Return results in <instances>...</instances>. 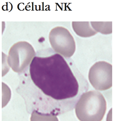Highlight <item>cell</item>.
<instances>
[{"label": "cell", "mask_w": 113, "mask_h": 121, "mask_svg": "<svg viewBox=\"0 0 113 121\" xmlns=\"http://www.w3.org/2000/svg\"><path fill=\"white\" fill-rule=\"evenodd\" d=\"M72 26L76 33L81 37H90L97 33L89 22H73Z\"/></svg>", "instance_id": "6"}, {"label": "cell", "mask_w": 113, "mask_h": 121, "mask_svg": "<svg viewBox=\"0 0 113 121\" xmlns=\"http://www.w3.org/2000/svg\"><path fill=\"white\" fill-rule=\"evenodd\" d=\"M107 103L103 95L97 91L83 94L76 105V115L82 121H100L107 110Z\"/></svg>", "instance_id": "2"}, {"label": "cell", "mask_w": 113, "mask_h": 121, "mask_svg": "<svg viewBox=\"0 0 113 121\" xmlns=\"http://www.w3.org/2000/svg\"><path fill=\"white\" fill-rule=\"evenodd\" d=\"M50 40L53 48L56 52L66 57L73 55L76 50V44L72 35L67 29L58 27L50 32Z\"/></svg>", "instance_id": "3"}, {"label": "cell", "mask_w": 113, "mask_h": 121, "mask_svg": "<svg viewBox=\"0 0 113 121\" xmlns=\"http://www.w3.org/2000/svg\"><path fill=\"white\" fill-rule=\"evenodd\" d=\"M34 54L33 48L28 43L24 42L17 43L9 52V65L14 71L20 72L26 67Z\"/></svg>", "instance_id": "5"}, {"label": "cell", "mask_w": 113, "mask_h": 121, "mask_svg": "<svg viewBox=\"0 0 113 121\" xmlns=\"http://www.w3.org/2000/svg\"><path fill=\"white\" fill-rule=\"evenodd\" d=\"M112 66L107 62H96L90 69V82L96 90L104 91L112 86Z\"/></svg>", "instance_id": "4"}, {"label": "cell", "mask_w": 113, "mask_h": 121, "mask_svg": "<svg viewBox=\"0 0 113 121\" xmlns=\"http://www.w3.org/2000/svg\"><path fill=\"white\" fill-rule=\"evenodd\" d=\"M34 83L45 94L57 100L75 96L78 93V82L66 61L55 54L49 57H35L30 66Z\"/></svg>", "instance_id": "1"}, {"label": "cell", "mask_w": 113, "mask_h": 121, "mask_svg": "<svg viewBox=\"0 0 113 121\" xmlns=\"http://www.w3.org/2000/svg\"><path fill=\"white\" fill-rule=\"evenodd\" d=\"M90 23L92 28L97 32L104 35L112 33V22H91Z\"/></svg>", "instance_id": "7"}]
</instances>
